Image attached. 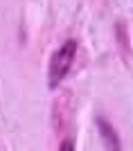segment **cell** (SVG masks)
<instances>
[{"label": "cell", "instance_id": "cell-1", "mask_svg": "<svg viewBox=\"0 0 133 151\" xmlns=\"http://www.w3.org/2000/svg\"><path fill=\"white\" fill-rule=\"evenodd\" d=\"M75 54H77V41L75 38H68V41L52 54L50 70H47V83H50V88H57L59 83L63 81V77L68 75L70 68H72Z\"/></svg>", "mask_w": 133, "mask_h": 151}, {"label": "cell", "instance_id": "cell-3", "mask_svg": "<svg viewBox=\"0 0 133 151\" xmlns=\"http://www.w3.org/2000/svg\"><path fill=\"white\" fill-rule=\"evenodd\" d=\"M59 151H75V142L72 140H63L61 147H59Z\"/></svg>", "mask_w": 133, "mask_h": 151}, {"label": "cell", "instance_id": "cell-2", "mask_svg": "<svg viewBox=\"0 0 133 151\" xmlns=\"http://www.w3.org/2000/svg\"><path fill=\"white\" fill-rule=\"evenodd\" d=\"M97 129H99V135H101V140H104V145H106L108 151H122L120 135L115 133V129H113L111 122H106L104 117H99V120H97Z\"/></svg>", "mask_w": 133, "mask_h": 151}]
</instances>
